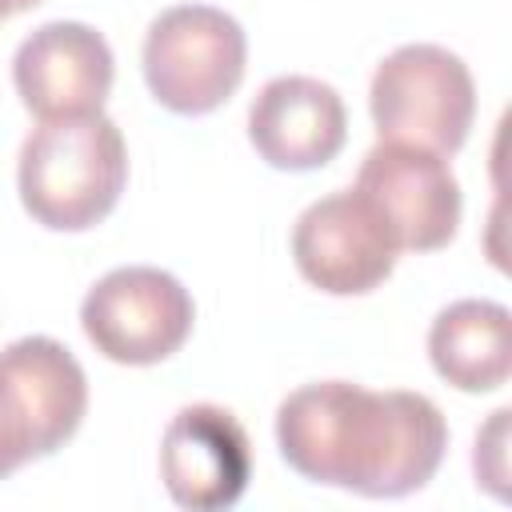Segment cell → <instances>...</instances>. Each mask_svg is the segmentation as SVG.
<instances>
[{"mask_svg": "<svg viewBox=\"0 0 512 512\" xmlns=\"http://www.w3.org/2000/svg\"><path fill=\"white\" fill-rule=\"evenodd\" d=\"M276 444L284 464L312 484L396 500L436 476L448 420L424 392L316 380L280 400Z\"/></svg>", "mask_w": 512, "mask_h": 512, "instance_id": "obj_1", "label": "cell"}, {"mask_svg": "<svg viewBox=\"0 0 512 512\" xmlns=\"http://www.w3.org/2000/svg\"><path fill=\"white\" fill-rule=\"evenodd\" d=\"M128 180V148L104 112L40 120L20 144V204L52 232L100 224Z\"/></svg>", "mask_w": 512, "mask_h": 512, "instance_id": "obj_2", "label": "cell"}, {"mask_svg": "<svg viewBox=\"0 0 512 512\" xmlns=\"http://www.w3.org/2000/svg\"><path fill=\"white\" fill-rule=\"evenodd\" d=\"M88 412V376L52 336L0 348V480L68 444Z\"/></svg>", "mask_w": 512, "mask_h": 512, "instance_id": "obj_3", "label": "cell"}, {"mask_svg": "<svg viewBox=\"0 0 512 512\" xmlns=\"http://www.w3.org/2000/svg\"><path fill=\"white\" fill-rule=\"evenodd\" d=\"M140 60L156 104L176 116H204L240 88L248 40L224 8L176 4L148 24Z\"/></svg>", "mask_w": 512, "mask_h": 512, "instance_id": "obj_4", "label": "cell"}, {"mask_svg": "<svg viewBox=\"0 0 512 512\" xmlns=\"http://www.w3.org/2000/svg\"><path fill=\"white\" fill-rule=\"evenodd\" d=\"M368 108L380 140H404L452 156L476 116L468 64L440 44H400L372 76Z\"/></svg>", "mask_w": 512, "mask_h": 512, "instance_id": "obj_5", "label": "cell"}, {"mask_svg": "<svg viewBox=\"0 0 512 512\" xmlns=\"http://www.w3.org/2000/svg\"><path fill=\"white\" fill-rule=\"evenodd\" d=\"M196 320L188 288L152 264H124L100 276L84 304L80 328L92 348L116 364H160L184 348Z\"/></svg>", "mask_w": 512, "mask_h": 512, "instance_id": "obj_6", "label": "cell"}, {"mask_svg": "<svg viewBox=\"0 0 512 512\" xmlns=\"http://www.w3.org/2000/svg\"><path fill=\"white\" fill-rule=\"evenodd\" d=\"M352 188L376 208L400 252H436L456 236L460 184L432 148L380 140L360 160Z\"/></svg>", "mask_w": 512, "mask_h": 512, "instance_id": "obj_7", "label": "cell"}, {"mask_svg": "<svg viewBox=\"0 0 512 512\" xmlns=\"http://www.w3.org/2000/svg\"><path fill=\"white\" fill-rule=\"evenodd\" d=\"M396 240L376 208L356 192L312 200L292 228V260L300 276L328 296H364L396 268Z\"/></svg>", "mask_w": 512, "mask_h": 512, "instance_id": "obj_8", "label": "cell"}, {"mask_svg": "<svg viewBox=\"0 0 512 512\" xmlns=\"http://www.w3.org/2000/svg\"><path fill=\"white\" fill-rule=\"evenodd\" d=\"M160 480L188 512L232 508L252 480V444L244 424L220 404L180 408L160 440Z\"/></svg>", "mask_w": 512, "mask_h": 512, "instance_id": "obj_9", "label": "cell"}, {"mask_svg": "<svg viewBox=\"0 0 512 512\" xmlns=\"http://www.w3.org/2000/svg\"><path fill=\"white\" fill-rule=\"evenodd\" d=\"M116 76L108 40L80 20H48L12 56V84L40 120L100 112Z\"/></svg>", "mask_w": 512, "mask_h": 512, "instance_id": "obj_10", "label": "cell"}, {"mask_svg": "<svg viewBox=\"0 0 512 512\" xmlns=\"http://www.w3.org/2000/svg\"><path fill=\"white\" fill-rule=\"evenodd\" d=\"M248 140L280 172L324 168L348 140L344 100L316 76H276L248 108Z\"/></svg>", "mask_w": 512, "mask_h": 512, "instance_id": "obj_11", "label": "cell"}, {"mask_svg": "<svg viewBox=\"0 0 512 512\" xmlns=\"http://www.w3.org/2000/svg\"><path fill=\"white\" fill-rule=\"evenodd\" d=\"M428 356L440 380L460 392H492L512 372V316L496 300H456L428 328Z\"/></svg>", "mask_w": 512, "mask_h": 512, "instance_id": "obj_12", "label": "cell"}, {"mask_svg": "<svg viewBox=\"0 0 512 512\" xmlns=\"http://www.w3.org/2000/svg\"><path fill=\"white\" fill-rule=\"evenodd\" d=\"M504 440H508V408H496L488 428L476 432V452H472V464H476V480L504 500Z\"/></svg>", "mask_w": 512, "mask_h": 512, "instance_id": "obj_13", "label": "cell"}, {"mask_svg": "<svg viewBox=\"0 0 512 512\" xmlns=\"http://www.w3.org/2000/svg\"><path fill=\"white\" fill-rule=\"evenodd\" d=\"M36 4H44V0H12V12H28V8H36Z\"/></svg>", "mask_w": 512, "mask_h": 512, "instance_id": "obj_14", "label": "cell"}, {"mask_svg": "<svg viewBox=\"0 0 512 512\" xmlns=\"http://www.w3.org/2000/svg\"><path fill=\"white\" fill-rule=\"evenodd\" d=\"M8 16H16L12 12V0H0V20H8Z\"/></svg>", "mask_w": 512, "mask_h": 512, "instance_id": "obj_15", "label": "cell"}]
</instances>
